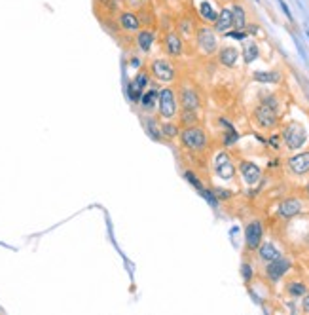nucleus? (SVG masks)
<instances>
[{
    "mask_svg": "<svg viewBox=\"0 0 309 315\" xmlns=\"http://www.w3.org/2000/svg\"><path fill=\"white\" fill-rule=\"evenodd\" d=\"M289 268H291V262L279 257V258H275V260H272V262L268 264L266 272H268V277H270V279L277 281L279 277H283L285 274H287V270H289Z\"/></svg>",
    "mask_w": 309,
    "mask_h": 315,
    "instance_id": "9",
    "label": "nucleus"
},
{
    "mask_svg": "<svg viewBox=\"0 0 309 315\" xmlns=\"http://www.w3.org/2000/svg\"><path fill=\"white\" fill-rule=\"evenodd\" d=\"M159 133H161V137L175 139V137L180 133V129H178V125L171 124V122H165V124H161V127H159Z\"/></svg>",
    "mask_w": 309,
    "mask_h": 315,
    "instance_id": "25",
    "label": "nucleus"
},
{
    "mask_svg": "<svg viewBox=\"0 0 309 315\" xmlns=\"http://www.w3.org/2000/svg\"><path fill=\"white\" fill-rule=\"evenodd\" d=\"M308 36H309V30H308Z\"/></svg>",
    "mask_w": 309,
    "mask_h": 315,
    "instance_id": "37",
    "label": "nucleus"
},
{
    "mask_svg": "<svg viewBox=\"0 0 309 315\" xmlns=\"http://www.w3.org/2000/svg\"><path fill=\"white\" fill-rule=\"evenodd\" d=\"M237 139H239V135L235 133V129H230V133L226 135V139H224V144L226 146H230V144H234Z\"/></svg>",
    "mask_w": 309,
    "mask_h": 315,
    "instance_id": "31",
    "label": "nucleus"
},
{
    "mask_svg": "<svg viewBox=\"0 0 309 315\" xmlns=\"http://www.w3.org/2000/svg\"><path fill=\"white\" fill-rule=\"evenodd\" d=\"M258 46L254 42H243V57L247 63H253L254 59L258 57Z\"/></svg>",
    "mask_w": 309,
    "mask_h": 315,
    "instance_id": "23",
    "label": "nucleus"
},
{
    "mask_svg": "<svg viewBox=\"0 0 309 315\" xmlns=\"http://www.w3.org/2000/svg\"><path fill=\"white\" fill-rule=\"evenodd\" d=\"M289 293L292 296H304L306 295V285L304 283H291L289 285Z\"/></svg>",
    "mask_w": 309,
    "mask_h": 315,
    "instance_id": "29",
    "label": "nucleus"
},
{
    "mask_svg": "<svg viewBox=\"0 0 309 315\" xmlns=\"http://www.w3.org/2000/svg\"><path fill=\"white\" fill-rule=\"evenodd\" d=\"M184 177H186V181L190 182V184H192V186H194L197 192L203 190V184H201V181H199V179H197V177L192 171H186V173H184Z\"/></svg>",
    "mask_w": 309,
    "mask_h": 315,
    "instance_id": "28",
    "label": "nucleus"
},
{
    "mask_svg": "<svg viewBox=\"0 0 309 315\" xmlns=\"http://www.w3.org/2000/svg\"><path fill=\"white\" fill-rule=\"evenodd\" d=\"M232 19H234V29L243 30L245 29V10L243 6H237L235 4L232 8Z\"/></svg>",
    "mask_w": 309,
    "mask_h": 315,
    "instance_id": "21",
    "label": "nucleus"
},
{
    "mask_svg": "<svg viewBox=\"0 0 309 315\" xmlns=\"http://www.w3.org/2000/svg\"><path fill=\"white\" fill-rule=\"evenodd\" d=\"M196 122H197V112H196V110L184 108V110H182V124L190 127V125L196 124Z\"/></svg>",
    "mask_w": 309,
    "mask_h": 315,
    "instance_id": "27",
    "label": "nucleus"
},
{
    "mask_svg": "<svg viewBox=\"0 0 309 315\" xmlns=\"http://www.w3.org/2000/svg\"><path fill=\"white\" fill-rule=\"evenodd\" d=\"M158 110L159 116L165 120H171L177 116V95L171 87H163L158 93Z\"/></svg>",
    "mask_w": 309,
    "mask_h": 315,
    "instance_id": "3",
    "label": "nucleus"
},
{
    "mask_svg": "<svg viewBox=\"0 0 309 315\" xmlns=\"http://www.w3.org/2000/svg\"><path fill=\"white\" fill-rule=\"evenodd\" d=\"M289 167L296 175H306L309 173V152H302L298 156H292L289 160Z\"/></svg>",
    "mask_w": 309,
    "mask_h": 315,
    "instance_id": "11",
    "label": "nucleus"
},
{
    "mask_svg": "<svg viewBox=\"0 0 309 315\" xmlns=\"http://www.w3.org/2000/svg\"><path fill=\"white\" fill-rule=\"evenodd\" d=\"M239 169H241V175H243V179L247 184H256V182L260 181V177H262V171H260V167L253 162H241L239 165Z\"/></svg>",
    "mask_w": 309,
    "mask_h": 315,
    "instance_id": "10",
    "label": "nucleus"
},
{
    "mask_svg": "<svg viewBox=\"0 0 309 315\" xmlns=\"http://www.w3.org/2000/svg\"><path fill=\"white\" fill-rule=\"evenodd\" d=\"M279 4H281V8H283V11H285V15L289 17V19H292V13H291V10H289V6L285 4V0H277Z\"/></svg>",
    "mask_w": 309,
    "mask_h": 315,
    "instance_id": "34",
    "label": "nucleus"
},
{
    "mask_svg": "<svg viewBox=\"0 0 309 315\" xmlns=\"http://www.w3.org/2000/svg\"><path fill=\"white\" fill-rule=\"evenodd\" d=\"M308 190H309V188H308Z\"/></svg>",
    "mask_w": 309,
    "mask_h": 315,
    "instance_id": "38",
    "label": "nucleus"
},
{
    "mask_svg": "<svg viewBox=\"0 0 309 315\" xmlns=\"http://www.w3.org/2000/svg\"><path fill=\"white\" fill-rule=\"evenodd\" d=\"M197 44H199V48L203 49L205 53H213L216 49V36L215 32L209 29V27H203V29H199L197 32Z\"/></svg>",
    "mask_w": 309,
    "mask_h": 315,
    "instance_id": "8",
    "label": "nucleus"
},
{
    "mask_svg": "<svg viewBox=\"0 0 309 315\" xmlns=\"http://www.w3.org/2000/svg\"><path fill=\"white\" fill-rule=\"evenodd\" d=\"M304 312L309 314V295H306V298H304Z\"/></svg>",
    "mask_w": 309,
    "mask_h": 315,
    "instance_id": "36",
    "label": "nucleus"
},
{
    "mask_svg": "<svg viewBox=\"0 0 309 315\" xmlns=\"http://www.w3.org/2000/svg\"><path fill=\"white\" fill-rule=\"evenodd\" d=\"M199 13H201V17L205 21H216V17H218V11L215 10V6L211 2H201Z\"/></svg>",
    "mask_w": 309,
    "mask_h": 315,
    "instance_id": "22",
    "label": "nucleus"
},
{
    "mask_svg": "<svg viewBox=\"0 0 309 315\" xmlns=\"http://www.w3.org/2000/svg\"><path fill=\"white\" fill-rule=\"evenodd\" d=\"M279 72H264V70H258L254 72V80L256 82H279Z\"/></svg>",
    "mask_w": 309,
    "mask_h": 315,
    "instance_id": "26",
    "label": "nucleus"
},
{
    "mask_svg": "<svg viewBox=\"0 0 309 315\" xmlns=\"http://www.w3.org/2000/svg\"><path fill=\"white\" fill-rule=\"evenodd\" d=\"M306 139H308V131H306V127L302 124H298V122H291V124L283 129V141L287 143V146H289L291 150L302 148L304 143H306Z\"/></svg>",
    "mask_w": 309,
    "mask_h": 315,
    "instance_id": "1",
    "label": "nucleus"
},
{
    "mask_svg": "<svg viewBox=\"0 0 309 315\" xmlns=\"http://www.w3.org/2000/svg\"><path fill=\"white\" fill-rule=\"evenodd\" d=\"M180 99H182V106L184 108H190V110H197L199 108V97H197V93L192 87H184Z\"/></svg>",
    "mask_w": 309,
    "mask_h": 315,
    "instance_id": "16",
    "label": "nucleus"
},
{
    "mask_svg": "<svg viewBox=\"0 0 309 315\" xmlns=\"http://www.w3.org/2000/svg\"><path fill=\"white\" fill-rule=\"evenodd\" d=\"M234 27V19H232V10L230 8H222L218 11V17L215 21V29L218 32H228Z\"/></svg>",
    "mask_w": 309,
    "mask_h": 315,
    "instance_id": "13",
    "label": "nucleus"
},
{
    "mask_svg": "<svg viewBox=\"0 0 309 315\" xmlns=\"http://www.w3.org/2000/svg\"><path fill=\"white\" fill-rule=\"evenodd\" d=\"M251 276H253V270H251V266H249V264H243V277H245V281H251Z\"/></svg>",
    "mask_w": 309,
    "mask_h": 315,
    "instance_id": "32",
    "label": "nucleus"
},
{
    "mask_svg": "<svg viewBox=\"0 0 309 315\" xmlns=\"http://www.w3.org/2000/svg\"><path fill=\"white\" fill-rule=\"evenodd\" d=\"M120 27L127 32H135V30L141 29V19L137 17L135 11H123L120 15Z\"/></svg>",
    "mask_w": 309,
    "mask_h": 315,
    "instance_id": "12",
    "label": "nucleus"
},
{
    "mask_svg": "<svg viewBox=\"0 0 309 315\" xmlns=\"http://www.w3.org/2000/svg\"><path fill=\"white\" fill-rule=\"evenodd\" d=\"M300 211H302V201L294 200V198H291V200H285L281 205H279V215L285 217V219L296 217Z\"/></svg>",
    "mask_w": 309,
    "mask_h": 315,
    "instance_id": "14",
    "label": "nucleus"
},
{
    "mask_svg": "<svg viewBox=\"0 0 309 315\" xmlns=\"http://www.w3.org/2000/svg\"><path fill=\"white\" fill-rule=\"evenodd\" d=\"M215 171L222 181H232L235 175V165L232 162V158L228 156V152L216 154L215 158Z\"/></svg>",
    "mask_w": 309,
    "mask_h": 315,
    "instance_id": "6",
    "label": "nucleus"
},
{
    "mask_svg": "<svg viewBox=\"0 0 309 315\" xmlns=\"http://www.w3.org/2000/svg\"><path fill=\"white\" fill-rule=\"evenodd\" d=\"M275 106H277V101L275 97H268L264 99V103L258 106L256 110V122L260 127L264 129H270L273 125L277 124V112H275Z\"/></svg>",
    "mask_w": 309,
    "mask_h": 315,
    "instance_id": "2",
    "label": "nucleus"
},
{
    "mask_svg": "<svg viewBox=\"0 0 309 315\" xmlns=\"http://www.w3.org/2000/svg\"><path fill=\"white\" fill-rule=\"evenodd\" d=\"M137 44H139V48L142 51H150L152 49V44H154V32L152 30H139V34H137Z\"/></svg>",
    "mask_w": 309,
    "mask_h": 315,
    "instance_id": "18",
    "label": "nucleus"
},
{
    "mask_svg": "<svg viewBox=\"0 0 309 315\" xmlns=\"http://www.w3.org/2000/svg\"><path fill=\"white\" fill-rule=\"evenodd\" d=\"M262 234H264L262 224H260L258 220L251 222V224L247 226V230H245V241H247V247L258 249L260 241H262Z\"/></svg>",
    "mask_w": 309,
    "mask_h": 315,
    "instance_id": "7",
    "label": "nucleus"
},
{
    "mask_svg": "<svg viewBox=\"0 0 309 315\" xmlns=\"http://www.w3.org/2000/svg\"><path fill=\"white\" fill-rule=\"evenodd\" d=\"M165 48L171 55H180L182 53V40L177 32H169L165 36Z\"/></svg>",
    "mask_w": 309,
    "mask_h": 315,
    "instance_id": "17",
    "label": "nucleus"
},
{
    "mask_svg": "<svg viewBox=\"0 0 309 315\" xmlns=\"http://www.w3.org/2000/svg\"><path fill=\"white\" fill-rule=\"evenodd\" d=\"M228 36H232V38H237V40H245V38H247V34H245L243 30H237V32H228Z\"/></svg>",
    "mask_w": 309,
    "mask_h": 315,
    "instance_id": "33",
    "label": "nucleus"
},
{
    "mask_svg": "<svg viewBox=\"0 0 309 315\" xmlns=\"http://www.w3.org/2000/svg\"><path fill=\"white\" fill-rule=\"evenodd\" d=\"M215 192L218 198H230V196H232V192L230 190H220V188H218V190H215Z\"/></svg>",
    "mask_w": 309,
    "mask_h": 315,
    "instance_id": "35",
    "label": "nucleus"
},
{
    "mask_svg": "<svg viewBox=\"0 0 309 315\" xmlns=\"http://www.w3.org/2000/svg\"><path fill=\"white\" fill-rule=\"evenodd\" d=\"M281 257V253H279V249L275 247L273 243H264L262 247H260V258L262 260H268V262H272L275 258Z\"/></svg>",
    "mask_w": 309,
    "mask_h": 315,
    "instance_id": "19",
    "label": "nucleus"
},
{
    "mask_svg": "<svg viewBox=\"0 0 309 315\" xmlns=\"http://www.w3.org/2000/svg\"><path fill=\"white\" fill-rule=\"evenodd\" d=\"M158 89H150L148 93H142V97H141V106L144 108V110H152L154 106L158 105Z\"/></svg>",
    "mask_w": 309,
    "mask_h": 315,
    "instance_id": "20",
    "label": "nucleus"
},
{
    "mask_svg": "<svg viewBox=\"0 0 309 315\" xmlns=\"http://www.w3.org/2000/svg\"><path fill=\"white\" fill-rule=\"evenodd\" d=\"M218 59H220V63L224 67H234L235 63H237V59H239V51L235 48H232V46H226V48L220 49Z\"/></svg>",
    "mask_w": 309,
    "mask_h": 315,
    "instance_id": "15",
    "label": "nucleus"
},
{
    "mask_svg": "<svg viewBox=\"0 0 309 315\" xmlns=\"http://www.w3.org/2000/svg\"><path fill=\"white\" fill-rule=\"evenodd\" d=\"M142 93H144V87H141L135 80L129 82V87H127V95L131 99V103H139L141 101Z\"/></svg>",
    "mask_w": 309,
    "mask_h": 315,
    "instance_id": "24",
    "label": "nucleus"
},
{
    "mask_svg": "<svg viewBox=\"0 0 309 315\" xmlns=\"http://www.w3.org/2000/svg\"><path fill=\"white\" fill-rule=\"evenodd\" d=\"M199 194H201V196H203V198H205V200L209 201V203H211L213 207H216V205H218V201H216V196H215V194H213L211 190H207V188H203V190L199 192Z\"/></svg>",
    "mask_w": 309,
    "mask_h": 315,
    "instance_id": "30",
    "label": "nucleus"
},
{
    "mask_svg": "<svg viewBox=\"0 0 309 315\" xmlns=\"http://www.w3.org/2000/svg\"><path fill=\"white\" fill-rule=\"evenodd\" d=\"M180 139H182V144L190 150H203L207 144L205 131L199 129V127H192V125L180 133Z\"/></svg>",
    "mask_w": 309,
    "mask_h": 315,
    "instance_id": "4",
    "label": "nucleus"
},
{
    "mask_svg": "<svg viewBox=\"0 0 309 315\" xmlns=\"http://www.w3.org/2000/svg\"><path fill=\"white\" fill-rule=\"evenodd\" d=\"M150 74L156 78V80H159V82H173L175 76H177L173 65L167 63L165 59H156V61H152Z\"/></svg>",
    "mask_w": 309,
    "mask_h": 315,
    "instance_id": "5",
    "label": "nucleus"
}]
</instances>
